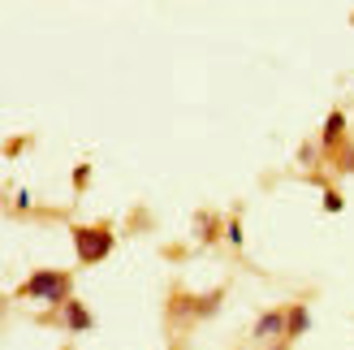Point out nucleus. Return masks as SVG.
Listing matches in <instances>:
<instances>
[{"label": "nucleus", "mask_w": 354, "mask_h": 350, "mask_svg": "<svg viewBox=\"0 0 354 350\" xmlns=\"http://www.w3.org/2000/svg\"><path fill=\"white\" fill-rule=\"evenodd\" d=\"M221 303H225V286H216L212 294H190L186 286H173L169 290V303H165V324H169L173 342L182 338V333H190L199 320H207Z\"/></svg>", "instance_id": "nucleus-1"}, {"label": "nucleus", "mask_w": 354, "mask_h": 350, "mask_svg": "<svg viewBox=\"0 0 354 350\" xmlns=\"http://www.w3.org/2000/svg\"><path fill=\"white\" fill-rule=\"evenodd\" d=\"M17 299H39L48 303V311L65 307L69 299H74V273L65 268H35L22 286H17Z\"/></svg>", "instance_id": "nucleus-2"}, {"label": "nucleus", "mask_w": 354, "mask_h": 350, "mask_svg": "<svg viewBox=\"0 0 354 350\" xmlns=\"http://www.w3.org/2000/svg\"><path fill=\"white\" fill-rule=\"evenodd\" d=\"M69 238H74V255L78 264H100V259H109L113 247H117V234L109 221H95V225H69Z\"/></svg>", "instance_id": "nucleus-3"}, {"label": "nucleus", "mask_w": 354, "mask_h": 350, "mask_svg": "<svg viewBox=\"0 0 354 350\" xmlns=\"http://www.w3.org/2000/svg\"><path fill=\"white\" fill-rule=\"evenodd\" d=\"M39 324H61V329H69V333H86V329L95 324V316H91V307H86L82 299H69L65 307L39 316Z\"/></svg>", "instance_id": "nucleus-4"}, {"label": "nucleus", "mask_w": 354, "mask_h": 350, "mask_svg": "<svg viewBox=\"0 0 354 350\" xmlns=\"http://www.w3.org/2000/svg\"><path fill=\"white\" fill-rule=\"evenodd\" d=\"M251 338L255 342H281L286 338V307H268L263 316L251 324Z\"/></svg>", "instance_id": "nucleus-5"}, {"label": "nucleus", "mask_w": 354, "mask_h": 350, "mask_svg": "<svg viewBox=\"0 0 354 350\" xmlns=\"http://www.w3.org/2000/svg\"><path fill=\"white\" fill-rule=\"evenodd\" d=\"M225 225H229V217L212 212V208H199V212H194V234H199L203 247H212V242L225 238Z\"/></svg>", "instance_id": "nucleus-6"}, {"label": "nucleus", "mask_w": 354, "mask_h": 350, "mask_svg": "<svg viewBox=\"0 0 354 350\" xmlns=\"http://www.w3.org/2000/svg\"><path fill=\"white\" fill-rule=\"evenodd\" d=\"M311 329V311H307V303H290L286 307V342H298Z\"/></svg>", "instance_id": "nucleus-7"}, {"label": "nucleus", "mask_w": 354, "mask_h": 350, "mask_svg": "<svg viewBox=\"0 0 354 350\" xmlns=\"http://www.w3.org/2000/svg\"><path fill=\"white\" fill-rule=\"evenodd\" d=\"M328 169H333V173H354V138H350V143L328 160Z\"/></svg>", "instance_id": "nucleus-8"}, {"label": "nucleus", "mask_w": 354, "mask_h": 350, "mask_svg": "<svg viewBox=\"0 0 354 350\" xmlns=\"http://www.w3.org/2000/svg\"><path fill=\"white\" fill-rule=\"evenodd\" d=\"M86 186H91V165H74V195H82Z\"/></svg>", "instance_id": "nucleus-9"}, {"label": "nucleus", "mask_w": 354, "mask_h": 350, "mask_svg": "<svg viewBox=\"0 0 354 350\" xmlns=\"http://www.w3.org/2000/svg\"><path fill=\"white\" fill-rule=\"evenodd\" d=\"M225 238H229V247H242V221H238V212L229 217V225H225Z\"/></svg>", "instance_id": "nucleus-10"}, {"label": "nucleus", "mask_w": 354, "mask_h": 350, "mask_svg": "<svg viewBox=\"0 0 354 350\" xmlns=\"http://www.w3.org/2000/svg\"><path fill=\"white\" fill-rule=\"evenodd\" d=\"M30 147V134H17V138H9V143H5V156H22Z\"/></svg>", "instance_id": "nucleus-11"}, {"label": "nucleus", "mask_w": 354, "mask_h": 350, "mask_svg": "<svg viewBox=\"0 0 354 350\" xmlns=\"http://www.w3.org/2000/svg\"><path fill=\"white\" fill-rule=\"evenodd\" d=\"M324 208H328V212H342V208H346V199H342L337 190L328 186V190H324Z\"/></svg>", "instance_id": "nucleus-12"}, {"label": "nucleus", "mask_w": 354, "mask_h": 350, "mask_svg": "<svg viewBox=\"0 0 354 350\" xmlns=\"http://www.w3.org/2000/svg\"><path fill=\"white\" fill-rule=\"evenodd\" d=\"M294 342H286V338H281V342H268V350H290Z\"/></svg>", "instance_id": "nucleus-13"}]
</instances>
